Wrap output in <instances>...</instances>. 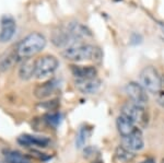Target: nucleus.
Segmentation results:
<instances>
[{"instance_id":"1","label":"nucleus","mask_w":164,"mask_h":163,"mask_svg":"<svg viewBox=\"0 0 164 163\" xmlns=\"http://www.w3.org/2000/svg\"><path fill=\"white\" fill-rule=\"evenodd\" d=\"M61 56L66 60L81 63L85 60H92L96 63H101L103 59V53L100 47L90 44H76L67 47L61 51Z\"/></svg>"},{"instance_id":"2","label":"nucleus","mask_w":164,"mask_h":163,"mask_svg":"<svg viewBox=\"0 0 164 163\" xmlns=\"http://www.w3.org/2000/svg\"><path fill=\"white\" fill-rule=\"evenodd\" d=\"M46 46V38L42 33L33 32L25 36L15 49V56L18 59H30L31 57L35 56L41 53Z\"/></svg>"},{"instance_id":"3","label":"nucleus","mask_w":164,"mask_h":163,"mask_svg":"<svg viewBox=\"0 0 164 163\" xmlns=\"http://www.w3.org/2000/svg\"><path fill=\"white\" fill-rule=\"evenodd\" d=\"M120 114L130 119L135 125H138L140 128H146L149 124V114L146 111V107L135 104L134 102H126L122 106Z\"/></svg>"},{"instance_id":"4","label":"nucleus","mask_w":164,"mask_h":163,"mask_svg":"<svg viewBox=\"0 0 164 163\" xmlns=\"http://www.w3.org/2000/svg\"><path fill=\"white\" fill-rule=\"evenodd\" d=\"M139 79L140 84L145 88L147 92L155 95L159 91H161L162 79L159 71L153 66H148L141 70Z\"/></svg>"},{"instance_id":"5","label":"nucleus","mask_w":164,"mask_h":163,"mask_svg":"<svg viewBox=\"0 0 164 163\" xmlns=\"http://www.w3.org/2000/svg\"><path fill=\"white\" fill-rule=\"evenodd\" d=\"M50 41L56 47L64 48V49L72 46V45L80 44V38L77 37L71 32V30L68 27L67 23L60 25V26H57L55 29L52 33Z\"/></svg>"},{"instance_id":"6","label":"nucleus","mask_w":164,"mask_h":163,"mask_svg":"<svg viewBox=\"0 0 164 163\" xmlns=\"http://www.w3.org/2000/svg\"><path fill=\"white\" fill-rule=\"evenodd\" d=\"M59 66L58 59L53 55H45L35 60V77L37 79H45L54 75Z\"/></svg>"},{"instance_id":"7","label":"nucleus","mask_w":164,"mask_h":163,"mask_svg":"<svg viewBox=\"0 0 164 163\" xmlns=\"http://www.w3.org/2000/svg\"><path fill=\"white\" fill-rule=\"evenodd\" d=\"M125 92L129 96L131 102H134L135 104H138L140 106L146 107V105L149 102L148 93L140 83L134 81L128 82L125 87Z\"/></svg>"},{"instance_id":"8","label":"nucleus","mask_w":164,"mask_h":163,"mask_svg":"<svg viewBox=\"0 0 164 163\" xmlns=\"http://www.w3.org/2000/svg\"><path fill=\"white\" fill-rule=\"evenodd\" d=\"M122 146L133 152L142 150L145 148V139L141 129L138 127H135L130 135L122 137Z\"/></svg>"},{"instance_id":"9","label":"nucleus","mask_w":164,"mask_h":163,"mask_svg":"<svg viewBox=\"0 0 164 163\" xmlns=\"http://www.w3.org/2000/svg\"><path fill=\"white\" fill-rule=\"evenodd\" d=\"M17 30V24L13 18L5 15L0 20V42L7 43L11 41Z\"/></svg>"},{"instance_id":"10","label":"nucleus","mask_w":164,"mask_h":163,"mask_svg":"<svg viewBox=\"0 0 164 163\" xmlns=\"http://www.w3.org/2000/svg\"><path fill=\"white\" fill-rule=\"evenodd\" d=\"M58 86H59V81L56 78L49 79V80L43 82L41 84H37L34 89V95L38 100L47 99L57 90Z\"/></svg>"},{"instance_id":"11","label":"nucleus","mask_w":164,"mask_h":163,"mask_svg":"<svg viewBox=\"0 0 164 163\" xmlns=\"http://www.w3.org/2000/svg\"><path fill=\"white\" fill-rule=\"evenodd\" d=\"M74 86L81 93L94 94L101 89L102 82L97 78H93V79H84V80H76Z\"/></svg>"},{"instance_id":"12","label":"nucleus","mask_w":164,"mask_h":163,"mask_svg":"<svg viewBox=\"0 0 164 163\" xmlns=\"http://www.w3.org/2000/svg\"><path fill=\"white\" fill-rule=\"evenodd\" d=\"M70 70L72 75L77 80L84 79H93L96 78L97 70L94 66H80V65H71Z\"/></svg>"},{"instance_id":"13","label":"nucleus","mask_w":164,"mask_h":163,"mask_svg":"<svg viewBox=\"0 0 164 163\" xmlns=\"http://www.w3.org/2000/svg\"><path fill=\"white\" fill-rule=\"evenodd\" d=\"M18 142L21 146L25 147H38V148H45L49 144V139L46 137H39V136H32V135H22L18 138Z\"/></svg>"},{"instance_id":"14","label":"nucleus","mask_w":164,"mask_h":163,"mask_svg":"<svg viewBox=\"0 0 164 163\" xmlns=\"http://www.w3.org/2000/svg\"><path fill=\"white\" fill-rule=\"evenodd\" d=\"M116 127H117L118 132L120 134V136L122 137H126V136L130 135L133 132L136 126L128 117L120 114L116 119Z\"/></svg>"},{"instance_id":"15","label":"nucleus","mask_w":164,"mask_h":163,"mask_svg":"<svg viewBox=\"0 0 164 163\" xmlns=\"http://www.w3.org/2000/svg\"><path fill=\"white\" fill-rule=\"evenodd\" d=\"M19 77L22 80H30L35 77V60H32L31 58L25 59L19 69Z\"/></svg>"},{"instance_id":"16","label":"nucleus","mask_w":164,"mask_h":163,"mask_svg":"<svg viewBox=\"0 0 164 163\" xmlns=\"http://www.w3.org/2000/svg\"><path fill=\"white\" fill-rule=\"evenodd\" d=\"M2 153L7 163H31L27 158L18 151L8 149L2 151Z\"/></svg>"},{"instance_id":"17","label":"nucleus","mask_w":164,"mask_h":163,"mask_svg":"<svg viewBox=\"0 0 164 163\" xmlns=\"http://www.w3.org/2000/svg\"><path fill=\"white\" fill-rule=\"evenodd\" d=\"M115 158L119 162H131L136 158V154L135 152L128 150L124 146H118L115 149Z\"/></svg>"},{"instance_id":"18","label":"nucleus","mask_w":164,"mask_h":163,"mask_svg":"<svg viewBox=\"0 0 164 163\" xmlns=\"http://www.w3.org/2000/svg\"><path fill=\"white\" fill-rule=\"evenodd\" d=\"M90 134H91V129L88 128V127H81L78 132L77 135V138H76V146L77 148H82L84 147L85 142L88 138L90 137Z\"/></svg>"},{"instance_id":"19","label":"nucleus","mask_w":164,"mask_h":163,"mask_svg":"<svg viewBox=\"0 0 164 163\" xmlns=\"http://www.w3.org/2000/svg\"><path fill=\"white\" fill-rule=\"evenodd\" d=\"M44 120L50 126H58L61 122V115L58 112H49L44 115Z\"/></svg>"},{"instance_id":"20","label":"nucleus","mask_w":164,"mask_h":163,"mask_svg":"<svg viewBox=\"0 0 164 163\" xmlns=\"http://www.w3.org/2000/svg\"><path fill=\"white\" fill-rule=\"evenodd\" d=\"M59 106V101L58 100H50V101H46V102H41L37 107L41 108V110H45V111H49V112H53L56 111Z\"/></svg>"},{"instance_id":"21","label":"nucleus","mask_w":164,"mask_h":163,"mask_svg":"<svg viewBox=\"0 0 164 163\" xmlns=\"http://www.w3.org/2000/svg\"><path fill=\"white\" fill-rule=\"evenodd\" d=\"M155 100L159 105L162 108H164V90H161L155 94Z\"/></svg>"},{"instance_id":"22","label":"nucleus","mask_w":164,"mask_h":163,"mask_svg":"<svg viewBox=\"0 0 164 163\" xmlns=\"http://www.w3.org/2000/svg\"><path fill=\"white\" fill-rule=\"evenodd\" d=\"M94 148L93 147H86L84 149V157L89 158V157H92L94 154Z\"/></svg>"},{"instance_id":"23","label":"nucleus","mask_w":164,"mask_h":163,"mask_svg":"<svg viewBox=\"0 0 164 163\" xmlns=\"http://www.w3.org/2000/svg\"><path fill=\"white\" fill-rule=\"evenodd\" d=\"M161 163H164V159H162V161H161Z\"/></svg>"},{"instance_id":"24","label":"nucleus","mask_w":164,"mask_h":163,"mask_svg":"<svg viewBox=\"0 0 164 163\" xmlns=\"http://www.w3.org/2000/svg\"><path fill=\"white\" fill-rule=\"evenodd\" d=\"M0 163H2V162H0Z\"/></svg>"}]
</instances>
